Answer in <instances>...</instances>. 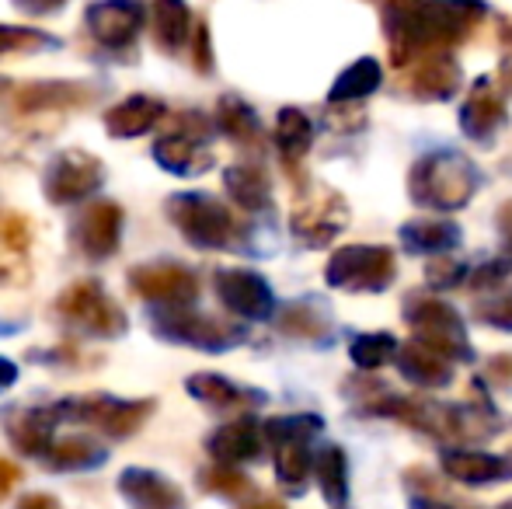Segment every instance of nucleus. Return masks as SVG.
<instances>
[{
    "mask_svg": "<svg viewBox=\"0 0 512 509\" xmlns=\"http://www.w3.org/2000/svg\"><path fill=\"white\" fill-rule=\"evenodd\" d=\"M56 318L67 332L84 335V339H119L126 332V314L108 297V290L95 279L70 283L53 304Z\"/></svg>",
    "mask_w": 512,
    "mask_h": 509,
    "instance_id": "obj_1",
    "label": "nucleus"
},
{
    "mask_svg": "<svg viewBox=\"0 0 512 509\" xmlns=\"http://www.w3.org/2000/svg\"><path fill=\"white\" fill-rule=\"evenodd\" d=\"M105 185V168L88 150H60L49 157L46 175H42V192L53 206H77L91 199Z\"/></svg>",
    "mask_w": 512,
    "mask_h": 509,
    "instance_id": "obj_2",
    "label": "nucleus"
},
{
    "mask_svg": "<svg viewBox=\"0 0 512 509\" xmlns=\"http://www.w3.org/2000/svg\"><path fill=\"white\" fill-rule=\"evenodd\" d=\"M122 224H126V217L112 199H95L84 210H77L74 224H70V245L88 262H105L119 252Z\"/></svg>",
    "mask_w": 512,
    "mask_h": 509,
    "instance_id": "obj_3",
    "label": "nucleus"
},
{
    "mask_svg": "<svg viewBox=\"0 0 512 509\" xmlns=\"http://www.w3.org/2000/svg\"><path fill=\"white\" fill-rule=\"evenodd\" d=\"M168 217L196 248H220L230 234V217L203 192H178L168 199Z\"/></svg>",
    "mask_w": 512,
    "mask_h": 509,
    "instance_id": "obj_4",
    "label": "nucleus"
},
{
    "mask_svg": "<svg viewBox=\"0 0 512 509\" xmlns=\"http://www.w3.org/2000/svg\"><path fill=\"white\" fill-rule=\"evenodd\" d=\"M129 290L150 307H192L196 276L178 262H143L129 269Z\"/></svg>",
    "mask_w": 512,
    "mask_h": 509,
    "instance_id": "obj_5",
    "label": "nucleus"
},
{
    "mask_svg": "<svg viewBox=\"0 0 512 509\" xmlns=\"http://www.w3.org/2000/svg\"><path fill=\"white\" fill-rule=\"evenodd\" d=\"M91 39L105 49H129L143 28V4L140 0H95L84 11Z\"/></svg>",
    "mask_w": 512,
    "mask_h": 509,
    "instance_id": "obj_6",
    "label": "nucleus"
},
{
    "mask_svg": "<svg viewBox=\"0 0 512 509\" xmlns=\"http://www.w3.org/2000/svg\"><path fill=\"white\" fill-rule=\"evenodd\" d=\"M63 412H74L70 419H84L91 426L105 429L112 436H126L147 419L150 401H119V398H81V401H63Z\"/></svg>",
    "mask_w": 512,
    "mask_h": 509,
    "instance_id": "obj_7",
    "label": "nucleus"
},
{
    "mask_svg": "<svg viewBox=\"0 0 512 509\" xmlns=\"http://www.w3.org/2000/svg\"><path fill=\"white\" fill-rule=\"evenodd\" d=\"M28 252H32V227H28V217L4 213V217H0V286L25 283Z\"/></svg>",
    "mask_w": 512,
    "mask_h": 509,
    "instance_id": "obj_8",
    "label": "nucleus"
},
{
    "mask_svg": "<svg viewBox=\"0 0 512 509\" xmlns=\"http://www.w3.org/2000/svg\"><path fill=\"white\" fill-rule=\"evenodd\" d=\"M164 116V105L150 95H129L115 102L105 112V129L112 140H136V136L150 133Z\"/></svg>",
    "mask_w": 512,
    "mask_h": 509,
    "instance_id": "obj_9",
    "label": "nucleus"
},
{
    "mask_svg": "<svg viewBox=\"0 0 512 509\" xmlns=\"http://www.w3.org/2000/svg\"><path fill=\"white\" fill-rule=\"evenodd\" d=\"M154 161L161 164L164 171L178 178H189V175H203L209 168V154L199 147V136H189V133H164L157 136L154 143Z\"/></svg>",
    "mask_w": 512,
    "mask_h": 509,
    "instance_id": "obj_10",
    "label": "nucleus"
},
{
    "mask_svg": "<svg viewBox=\"0 0 512 509\" xmlns=\"http://www.w3.org/2000/svg\"><path fill=\"white\" fill-rule=\"evenodd\" d=\"M95 91L88 84H70V81H39L18 91V112H60L70 105L91 102Z\"/></svg>",
    "mask_w": 512,
    "mask_h": 509,
    "instance_id": "obj_11",
    "label": "nucleus"
},
{
    "mask_svg": "<svg viewBox=\"0 0 512 509\" xmlns=\"http://www.w3.org/2000/svg\"><path fill=\"white\" fill-rule=\"evenodd\" d=\"M150 21H154V42L168 53H182L192 32V11L185 0H154L150 7Z\"/></svg>",
    "mask_w": 512,
    "mask_h": 509,
    "instance_id": "obj_12",
    "label": "nucleus"
},
{
    "mask_svg": "<svg viewBox=\"0 0 512 509\" xmlns=\"http://www.w3.org/2000/svg\"><path fill=\"white\" fill-rule=\"evenodd\" d=\"M216 293L227 307L251 318H262L269 311V297H265V286L258 283L248 272H216Z\"/></svg>",
    "mask_w": 512,
    "mask_h": 509,
    "instance_id": "obj_13",
    "label": "nucleus"
},
{
    "mask_svg": "<svg viewBox=\"0 0 512 509\" xmlns=\"http://www.w3.org/2000/svg\"><path fill=\"white\" fill-rule=\"evenodd\" d=\"M56 35L32 25H0V56L7 53H39V49H60Z\"/></svg>",
    "mask_w": 512,
    "mask_h": 509,
    "instance_id": "obj_14",
    "label": "nucleus"
},
{
    "mask_svg": "<svg viewBox=\"0 0 512 509\" xmlns=\"http://www.w3.org/2000/svg\"><path fill=\"white\" fill-rule=\"evenodd\" d=\"M11 4L28 18H49V14H60L70 0H11Z\"/></svg>",
    "mask_w": 512,
    "mask_h": 509,
    "instance_id": "obj_15",
    "label": "nucleus"
},
{
    "mask_svg": "<svg viewBox=\"0 0 512 509\" xmlns=\"http://www.w3.org/2000/svg\"><path fill=\"white\" fill-rule=\"evenodd\" d=\"M14 377H18V367H14L11 360H4V356H0V391H7V387L14 384Z\"/></svg>",
    "mask_w": 512,
    "mask_h": 509,
    "instance_id": "obj_16",
    "label": "nucleus"
},
{
    "mask_svg": "<svg viewBox=\"0 0 512 509\" xmlns=\"http://www.w3.org/2000/svg\"><path fill=\"white\" fill-rule=\"evenodd\" d=\"M18 332V325H11V321H0V335H11Z\"/></svg>",
    "mask_w": 512,
    "mask_h": 509,
    "instance_id": "obj_17",
    "label": "nucleus"
},
{
    "mask_svg": "<svg viewBox=\"0 0 512 509\" xmlns=\"http://www.w3.org/2000/svg\"><path fill=\"white\" fill-rule=\"evenodd\" d=\"M7 88V84H4V77H0V91H4Z\"/></svg>",
    "mask_w": 512,
    "mask_h": 509,
    "instance_id": "obj_18",
    "label": "nucleus"
}]
</instances>
